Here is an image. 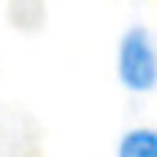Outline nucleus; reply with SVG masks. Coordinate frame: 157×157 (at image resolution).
I'll return each instance as SVG.
<instances>
[{"label":"nucleus","mask_w":157,"mask_h":157,"mask_svg":"<svg viewBox=\"0 0 157 157\" xmlns=\"http://www.w3.org/2000/svg\"><path fill=\"white\" fill-rule=\"evenodd\" d=\"M119 75L132 91H149L157 83V50L144 28H132L119 50Z\"/></svg>","instance_id":"nucleus-1"},{"label":"nucleus","mask_w":157,"mask_h":157,"mask_svg":"<svg viewBox=\"0 0 157 157\" xmlns=\"http://www.w3.org/2000/svg\"><path fill=\"white\" fill-rule=\"evenodd\" d=\"M119 157H157V132L152 130H132L124 135Z\"/></svg>","instance_id":"nucleus-2"}]
</instances>
